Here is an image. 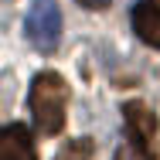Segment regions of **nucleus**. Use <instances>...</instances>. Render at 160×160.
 I'll use <instances>...</instances> for the list:
<instances>
[{"label": "nucleus", "mask_w": 160, "mask_h": 160, "mask_svg": "<svg viewBox=\"0 0 160 160\" xmlns=\"http://www.w3.org/2000/svg\"><path fill=\"white\" fill-rule=\"evenodd\" d=\"M31 116L34 126L41 129L44 136H55L65 129V112H68V85L62 75L55 72H38L31 82Z\"/></svg>", "instance_id": "1"}, {"label": "nucleus", "mask_w": 160, "mask_h": 160, "mask_svg": "<svg viewBox=\"0 0 160 160\" xmlns=\"http://www.w3.org/2000/svg\"><path fill=\"white\" fill-rule=\"evenodd\" d=\"M24 34L41 55H51L62 41V10L55 0H31L28 17H24Z\"/></svg>", "instance_id": "2"}, {"label": "nucleus", "mask_w": 160, "mask_h": 160, "mask_svg": "<svg viewBox=\"0 0 160 160\" xmlns=\"http://www.w3.org/2000/svg\"><path fill=\"white\" fill-rule=\"evenodd\" d=\"M123 119H126V140L133 150V160H157V133H160L157 116L143 102H126Z\"/></svg>", "instance_id": "3"}, {"label": "nucleus", "mask_w": 160, "mask_h": 160, "mask_svg": "<svg viewBox=\"0 0 160 160\" xmlns=\"http://www.w3.org/2000/svg\"><path fill=\"white\" fill-rule=\"evenodd\" d=\"M129 21H133V31H136V38L143 44L160 48V0H140V3H133Z\"/></svg>", "instance_id": "4"}, {"label": "nucleus", "mask_w": 160, "mask_h": 160, "mask_svg": "<svg viewBox=\"0 0 160 160\" xmlns=\"http://www.w3.org/2000/svg\"><path fill=\"white\" fill-rule=\"evenodd\" d=\"M0 160H38L28 126H21V123L3 126V133H0Z\"/></svg>", "instance_id": "5"}, {"label": "nucleus", "mask_w": 160, "mask_h": 160, "mask_svg": "<svg viewBox=\"0 0 160 160\" xmlns=\"http://www.w3.org/2000/svg\"><path fill=\"white\" fill-rule=\"evenodd\" d=\"M92 140L89 136H78V140H72V143H65L62 147V153L55 160H92Z\"/></svg>", "instance_id": "6"}, {"label": "nucleus", "mask_w": 160, "mask_h": 160, "mask_svg": "<svg viewBox=\"0 0 160 160\" xmlns=\"http://www.w3.org/2000/svg\"><path fill=\"white\" fill-rule=\"evenodd\" d=\"M75 3H82L85 10H106L109 7V0H75Z\"/></svg>", "instance_id": "7"}]
</instances>
